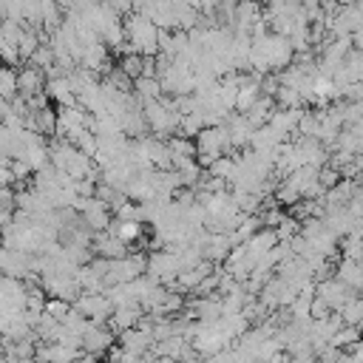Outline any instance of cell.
<instances>
[{"label": "cell", "mask_w": 363, "mask_h": 363, "mask_svg": "<svg viewBox=\"0 0 363 363\" xmlns=\"http://www.w3.org/2000/svg\"><path fill=\"white\" fill-rule=\"evenodd\" d=\"M275 102H278V108H303V96L292 85H281L275 91Z\"/></svg>", "instance_id": "7c38bea8"}, {"label": "cell", "mask_w": 363, "mask_h": 363, "mask_svg": "<svg viewBox=\"0 0 363 363\" xmlns=\"http://www.w3.org/2000/svg\"><path fill=\"white\" fill-rule=\"evenodd\" d=\"M51 62H57L51 43H43V45H40V48L31 54V60H28V65H37V68H48Z\"/></svg>", "instance_id": "9a60e30c"}, {"label": "cell", "mask_w": 363, "mask_h": 363, "mask_svg": "<svg viewBox=\"0 0 363 363\" xmlns=\"http://www.w3.org/2000/svg\"><path fill=\"white\" fill-rule=\"evenodd\" d=\"M113 337H116V332H111L105 323H94L91 320V326L82 335V349L85 352H94L96 357H105L108 349L113 346Z\"/></svg>", "instance_id": "6da1fadb"}, {"label": "cell", "mask_w": 363, "mask_h": 363, "mask_svg": "<svg viewBox=\"0 0 363 363\" xmlns=\"http://www.w3.org/2000/svg\"><path fill=\"white\" fill-rule=\"evenodd\" d=\"M45 82H48V77H45L43 68L28 65V62H26V68H20V94L23 96H31L37 91H45Z\"/></svg>", "instance_id": "5b68a950"}, {"label": "cell", "mask_w": 363, "mask_h": 363, "mask_svg": "<svg viewBox=\"0 0 363 363\" xmlns=\"http://www.w3.org/2000/svg\"><path fill=\"white\" fill-rule=\"evenodd\" d=\"M346 352H349V360H352V363H363V337H360V340H354Z\"/></svg>", "instance_id": "ffe728a7"}, {"label": "cell", "mask_w": 363, "mask_h": 363, "mask_svg": "<svg viewBox=\"0 0 363 363\" xmlns=\"http://www.w3.org/2000/svg\"><path fill=\"white\" fill-rule=\"evenodd\" d=\"M233 247H235V244H233L230 233H210V238H207V244L201 247V252H204V258H210V261H216V264H224Z\"/></svg>", "instance_id": "3957f363"}, {"label": "cell", "mask_w": 363, "mask_h": 363, "mask_svg": "<svg viewBox=\"0 0 363 363\" xmlns=\"http://www.w3.org/2000/svg\"><path fill=\"white\" fill-rule=\"evenodd\" d=\"M343 74L349 82H363V51L360 48H352L343 60Z\"/></svg>", "instance_id": "30bf717a"}, {"label": "cell", "mask_w": 363, "mask_h": 363, "mask_svg": "<svg viewBox=\"0 0 363 363\" xmlns=\"http://www.w3.org/2000/svg\"><path fill=\"white\" fill-rule=\"evenodd\" d=\"M45 91L51 94V99H54L57 105H79V102H77V91H74L68 74H62V77H51V79L45 82Z\"/></svg>", "instance_id": "277c9868"}, {"label": "cell", "mask_w": 363, "mask_h": 363, "mask_svg": "<svg viewBox=\"0 0 363 363\" xmlns=\"http://www.w3.org/2000/svg\"><path fill=\"white\" fill-rule=\"evenodd\" d=\"M133 91H136V96H139L142 102H147V99H159V96L164 94L162 79H159V77H150V74L136 77V79H133Z\"/></svg>", "instance_id": "52a82bcc"}, {"label": "cell", "mask_w": 363, "mask_h": 363, "mask_svg": "<svg viewBox=\"0 0 363 363\" xmlns=\"http://www.w3.org/2000/svg\"><path fill=\"white\" fill-rule=\"evenodd\" d=\"M363 337V326H357V323H343L335 335H332V343L335 346H340V349H349L354 340H360Z\"/></svg>", "instance_id": "8fae6325"}, {"label": "cell", "mask_w": 363, "mask_h": 363, "mask_svg": "<svg viewBox=\"0 0 363 363\" xmlns=\"http://www.w3.org/2000/svg\"><path fill=\"white\" fill-rule=\"evenodd\" d=\"M130 79H136V77H142L145 74V54H136V51H125V54H119V62H116Z\"/></svg>", "instance_id": "9c48e42d"}, {"label": "cell", "mask_w": 363, "mask_h": 363, "mask_svg": "<svg viewBox=\"0 0 363 363\" xmlns=\"http://www.w3.org/2000/svg\"><path fill=\"white\" fill-rule=\"evenodd\" d=\"M0 94L3 99H14L20 94V71H14V65L0 68Z\"/></svg>", "instance_id": "ba28073f"}, {"label": "cell", "mask_w": 363, "mask_h": 363, "mask_svg": "<svg viewBox=\"0 0 363 363\" xmlns=\"http://www.w3.org/2000/svg\"><path fill=\"white\" fill-rule=\"evenodd\" d=\"M318 179H320V184H323V187L329 190V187H335V184H337V182H340L343 176H340V170H337V167H332V164L326 162V164H323V167L318 170Z\"/></svg>", "instance_id": "ac0fdd59"}, {"label": "cell", "mask_w": 363, "mask_h": 363, "mask_svg": "<svg viewBox=\"0 0 363 363\" xmlns=\"http://www.w3.org/2000/svg\"><path fill=\"white\" fill-rule=\"evenodd\" d=\"M303 6H320V0H301Z\"/></svg>", "instance_id": "44dd1931"}, {"label": "cell", "mask_w": 363, "mask_h": 363, "mask_svg": "<svg viewBox=\"0 0 363 363\" xmlns=\"http://www.w3.org/2000/svg\"><path fill=\"white\" fill-rule=\"evenodd\" d=\"M320 122H323V108H320V111H303V116H301V122H298V130H301L303 136H318Z\"/></svg>", "instance_id": "4fadbf2b"}, {"label": "cell", "mask_w": 363, "mask_h": 363, "mask_svg": "<svg viewBox=\"0 0 363 363\" xmlns=\"http://www.w3.org/2000/svg\"><path fill=\"white\" fill-rule=\"evenodd\" d=\"M0 51H3L6 65H20V62H23V57H20V45H17L14 40H3V37H0Z\"/></svg>", "instance_id": "e0dca14e"}, {"label": "cell", "mask_w": 363, "mask_h": 363, "mask_svg": "<svg viewBox=\"0 0 363 363\" xmlns=\"http://www.w3.org/2000/svg\"><path fill=\"white\" fill-rule=\"evenodd\" d=\"M301 224H303L301 218H295L292 213H286V216L281 218V224L275 227V233H278V238H281V241H289L292 235H298V233H301Z\"/></svg>", "instance_id": "5bb4252c"}, {"label": "cell", "mask_w": 363, "mask_h": 363, "mask_svg": "<svg viewBox=\"0 0 363 363\" xmlns=\"http://www.w3.org/2000/svg\"><path fill=\"white\" fill-rule=\"evenodd\" d=\"M116 343H122V346H125V349H130V352H139V354H145L147 349H153V346H156V335H153L150 329H142V326H130V329H122V332H119Z\"/></svg>", "instance_id": "7a4b0ae2"}, {"label": "cell", "mask_w": 363, "mask_h": 363, "mask_svg": "<svg viewBox=\"0 0 363 363\" xmlns=\"http://www.w3.org/2000/svg\"><path fill=\"white\" fill-rule=\"evenodd\" d=\"M354 187H357V179H340L335 187H329L326 190V207H337V204H349L352 201V196H354Z\"/></svg>", "instance_id": "8992f818"}, {"label": "cell", "mask_w": 363, "mask_h": 363, "mask_svg": "<svg viewBox=\"0 0 363 363\" xmlns=\"http://www.w3.org/2000/svg\"><path fill=\"white\" fill-rule=\"evenodd\" d=\"M105 3H108V6L113 9V11H119L122 17L133 11V0H105Z\"/></svg>", "instance_id": "d6986e66"}, {"label": "cell", "mask_w": 363, "mask_h": 363, "mask_svg": "<svg viewBox=\"0 0 363 363\" xmlns=\"http://www.w3.org/2000/svg\"><path fill=\"white\" fill-rule=\"evenodd\" d=\"M71 306H74V303H71L68 298H60V295H48V303H45V312H51L54 318H60V320H62V318H65V315L71 312Z\"/></svg>", "instance_id": "2e32d148"}]
</instances>
